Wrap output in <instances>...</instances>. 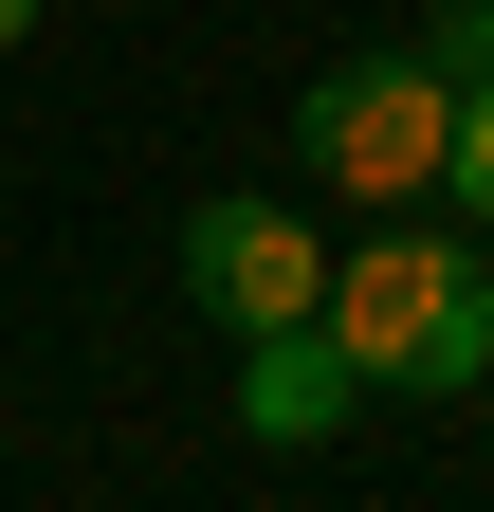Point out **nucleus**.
I'll use <instances>...</instances> for the list:
<instances>
[{"mask_svg": "<svg viewBox=\"0 0 494 512\" xmlns=\"http://www.w3.org/2000/svg\"><path fill=\"white\" fill-rule=\"evenodd\" d=\"M293 147H312V183L330 202H366V220H403V202H440L458 183V74L440 55H330L312 92H293Z\"/></svg>", "mask_w": 494, "mask_h": 512, "instance_id": "2", "label": "nucleus"}, {"mask_svg": "<svg viewBox=\"0 0 494 512\" xmlns=\"http://www.w3.org/2000/svg\"><path fill=\"white\" fill-rule=\"evenodd\" d=\"M366 403V366L330 348V311H293V330H238V421L257 439H330Z\"/></svg>", "mask_w": 494, "mask_h": 512, "instance_id": "4", "label": "nucleus"}, {"mask_svg": "<svg viewBox=\"0 0 494 512\" xmlns=\"http://www.w3.org/2000/svg\"><path fill=\"white\" fill-rule=\"evenodd\" d=\"M330 348L366 366V403H458V384H494V275L458 238H348L330 256Z\"/></svg>", "mask_w": 494, "mask_h": 512, "instance_id": "1", "label": "nucleus"}, {"mask_svg": "<svg viewBox=\"0 0 494 512\" xmlns=\"http://www.w3.org/2000/svg\"><path fill=\"white\" fill-rule=\"evenodd\" d=\"M458 220H476V238H494V74H476V92H458Z\"/></svg>", "mask_w": 494, "mask_h": 512, "instance_id": "5", "label": "nucleus"}, {"mask_svg": "<svg viewBox=\"0 0 494 512\" xmlns=\"http://www.w3.org/2000/svg\"><path fill=\"white\" fill-rule=\"evenodd\" d=\"M421 55H440V74L476 92V74H494V0H440V19H421Z\"/></svg>", "mask_w": 494, "mask_h": 512, "instance_id": "6", "label": "nucleus"}, {"mask_svg": "<svg viewBox=\"0 0 494 512\" xmlns=\"http://www.w3.org/2000/svg\"><path fill=\"white\" fill-rule=\"evenodd\" d=\"M183 293H202L220 330H293V311H330V238L293 202H202L183 220Z\"/></svg>", "mask_w": 494, "mask_h": 512, "instance_id": "3", "label": "nucleus"}, {"mask_svg": "<svg viewBox=\"0 0 494 512\" xmlns=\"http://www.w3.org/2000/svg\"><path fill=\"white\" fill-rule=\"evenodd\" d=\"M19 37H37V0H0V55H19Z\"/></svg>", "mask_w": 494, "mask_h": 512, "instance_id": "7", "label": "nucleus"}]
</instances>
